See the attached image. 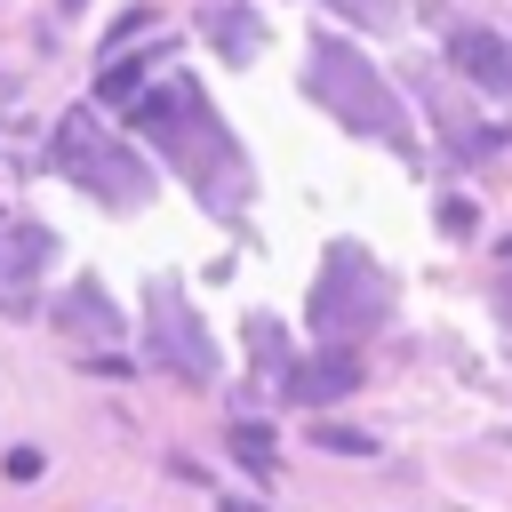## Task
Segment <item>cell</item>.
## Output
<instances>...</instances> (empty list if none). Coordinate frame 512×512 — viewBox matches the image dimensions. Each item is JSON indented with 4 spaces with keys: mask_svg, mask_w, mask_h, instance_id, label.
<instances>
[{
    "mask_svg": "<svg viewBox=\"0 0 512 512\" xmlns=\"http://www.w3.org/2000/svg\"><path fill=\"white\" fill-rule=\"evenodd\" d=\"M136 136H152L160 144V160L200 192V208L208 216H232L248 192H256V176H248V160H240V144H232V128L208 112V96H200V80H160V96H136Z\"/></svg>",
    "mask_w": 512,
    "mask_h": 512,
    "instance_id": "1",
    "label": "cell"
},
{
    "mask_svg": "<svg viewBox=\"0 0 512 512\" xmlns=\"http://www.w3.org/2000/svg\"><path fill=\"white\" fill-rule=\"evenodd\" d=\"M304 88H312V104H328L352 136H376V144H392V152H416L408 144V112H400V96H392V80L344 40V32H312V48H304Z\"/></svg>",
    "mask_w": 512,
    "mask_h": 512,
    "instance_id": "2",
    "label": "cell"
},
{
    "mask_svg": "<svg viewBox=\"0 0 512 512\" xmlns=\"http://www.w3.org/2000/svg\"><path fill=\"white\" fill-rule=\"evenodd\" d=\"M48 160H56L80 192H96L104 208H144V200H152V168H144L112 128H96V104H72V112L56 120Z\"/></svg>",
    "mask_w": 512,
    "mask_h": 512,
    "instance_id": "3",
    "label": "cell"
},
{
    "mask_svg": "<svg viewBox=\"0 0 512 512\" xmlns=\"http://www.w3.org/2000/svg\"><path fill=\"white\" fill-rule=\"evenodd\" d=\"M304 320H312V336H368V328H384L392 320V280L360 256V248H328V272L312 280V304H304Z\"/></svg>",
    "mask_w": 512,
    "mask_h": 512,
    "instance_id": "4",
    "label": "cell"
},
{
    "mask_svg": "<svg viewBox=\"0 0 512 512\" xmlns=\"http://www.w3.org/2000/svg\"><path fill=\"white\" fill-rule=\"evenodd\" d=\"M144 320H152V336H144L152 368H168V376H184V384H216V344H208L184 280H160V272H152V280H144Z\"/></svg>",
    "mask_w": 512,
    "mask_h": 512,
    "instance_id": "5",
    "label": "cell"
},
{
    "mask_svg": "<svg viewBox=\"0 0 512 512\" xmlns=\"http://www.w3.org/2000/svg\"><path fill=\"white\" fill-rule=\"evenodd\" d=\"M352 384H360V360H352V352H328V360H288V368H280V400H296V408L352 400Z\"/></svg>",
    "mask_w": 512,
    "mask_h": 512,
    "instance_id": "6",
    "label": "cell"
},
{
    "mask_svg": "<svg viewBox=\"0 0 512 512\" xmlns=\"http://www.w3.org/2000/svg\"><path fill=\"white\" fill-rule=\"evenodd\" d=\"M456 64H464V80L480 88V96H496V104H512V40L504 32H456Z\"/></svg>",
    "mask_w": 512,
    "mask_h": 512,
    "instance_id": "7",
    "label": "cell"
},
{
    "mask_svg": "<svg viewBox=\"0 0 512 512\" xmlns=\"http://www.w3.org/2000/svg\"><path fill=\"white\" fill-rule=\"evenodd\" d=\"M56 328H72V336H96V344H112V336H128V320H120V304L96 288V280H72L64 296H56Z\"/></svg>",
    "mask_w": 512,
    "mask_h": 512,
    "instance_id": "8",
    "label": "cell"
},
{
    "mask_svg": "<svg viewBox=\"0 0 512 512\" xmlns=\"http://www.w3.org/2000/svg\"><path fill=\"white\" fill-rule=\"evenodd\" d=\"M160 40L152 48H136V56H104V72H96V104H136V88H144V72H160Z\"/></svg>",
    "mask_w": 512,
    "mask_h": 512,
    "instance_id": "9",
    "label": "cell"
},
{
    "mask_svg": "<svg viewBox=\"0 0 512 512\" xmlns=\"http://www.w3.org/2000/svg\"><path fill=\"white\" fill-rule=\"evenodd\" d=\"M224 448L240 456L248 480H272V472H280V448H272V432H264L256 416H232V424H224Z\"/></svg>",
    "mask_w": 512,
    "mask_h": 512,
    "instance_id": "10",
    "label": "cell"
},
{
    "mask_svg": "<svg viewBox=\"0 0 512 512\" xmlns=\"http://www.w3.org/2000/svg\"><path fill=\"white\" fill-rule=\"evenodd\" d=\"M312 448H328V456H384V440L360 432V424H312Z\"/></svg>",
    "mask_w": 512,
    "mask_h": 512,
    "instance_id": "11",
    "label": "cell"
},
{
    "mask_svg": "<svg viewBox=\"0 0 512 512\" xmlns=\"http://www.w3.org/2000/svg\"><path fill=\"white\" fill-rule=\"evenodd\" d=\"M0 472H8L16 488H32V480L48 472V456H40V448H8V456H0Z\"/></svg>",
    "mask_w": 512,
    "mask_h": 512,
    "instance_id": "12",
    "label": "cell"
},
{
    "mask_svg": "<svg viewBox=\"0 0 512 512\" xmlns=\"http://www.w3.org/2000/svg\"><path fill=\"white\" fill-rule=\"evenodd\" d=\"M144 24H152V8H120V16H112V32H104V56H112V48H128Z\"/></svg>",
    "mask_w": 512,
    "mask_h": 512,
    "instance_id": "13",
    "label": "cell"
},
{
    "mask_svg": "<svg viewBox=\"0 0 512 512\" xmlns=\"http://www.w3.org/2000/svg\"><path fill=\"white\" fill-rule=\"evenodd\" d=\"M472 224H480V216H472V200H464V192H448V200H440V232H448V240H464Z\"/></svg>",
    "mask_w": 512,
    "mask_h": 512,
    "instance_id": "14",
    "label": "cell"
},
{
    "mask_svg": "<svg viewBox=\"0 0 512 512\" xmlns=\"http://www.w3.org/2000/svg\"><path fill=\"white\" fill-rule=\"evenodd\" d=\"M344 8H360V24H368V32H384V24H392V0H344Z\"/></svg>",
    "mask_w": 512,
    "mask_h": 512,
    "instance_id": "15",
    "label": "cell"
},
{
    "mask_svg": "<svg viewBox=\"0 0 512 512\" xmlns=\"http://www.w3.org/2000/svg\"><path fill=\"white\" fill-rule=\"evenodd\" d=\"M488 296H496V320H504V336H512V272H504V280H496Z\"/></svg>",
    "mask_w": 512,
    "mask_h": 512,
    "instance_id": "16",
    "label": "cell"
},
{
    "mask_svg": "<svg viewBox=\"0 0 512 512\" xmlns=\"http://www.w3.org/2000/svg\"><path fill=\"white\" fill-rule=\"evenodd\" d=\"M216 504H224V512H264L256 496H224V488H216Z\"/></svg>",
    "mask_w": 512,
    "mask_h": 512,
    "instance_id": "17",
    "label": "cell"
},
{
    "mask_svg": "<svg viewBox=\"0 0 512 512\" xmlns=\"http://www.w3.org/2000/svg\"><path fill=\"white\" fill-rule=\"evenodd\" d=\"M496 256H504V264H512V232H504V240H496Z\"/></svg>",
    "mask_w": 512,
    "mask_h": 512,
    "instance_id": "18",
    "label": "cell"
},
{
    "mask_svg": "<svg viewBox=\"0 0 512 512\" xmlns=\"http://www.w3.org/2000/svg\"><path fill=\"white\" fill-rule=\"evenodd\" d=\"M64 8H88V0H64Z\"/></svg>",
    "mask_w": 512,
    "mask_h": 512,
    "instance_id": "19",
    "label": "cell"
}]
</instances>
